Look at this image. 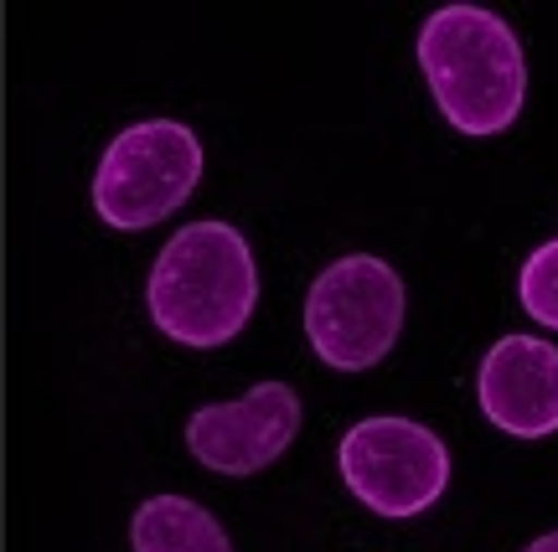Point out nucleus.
Instances as JSON below:
<instances>
[{"label":"nucleus","mask_w":558,"mask_h":552,"mask_svg":"<svg viewBox=\"0 0 558 552\" xmlns=\"http://www.w3.org/2000/svg\"><path fill=\"white\" fill-rule=\"evenodd\" d=\"M145 305L160 335L177 346L213 352L228 346L248 326L259 305V269L239 228L228 222H186L166 248H160Z\"/></svg>","instance_id":"f257e3e1"},{"label":"nucleus","mask_w":558,"mask_h":552,"mask_svg":"<svg viewBox=\"0 0 558 552\" xmlns=\"http://www.w3.org/2000/svg\"><path fill=\"white\" fill-rule=\"evenodd\" d=\"M418 68L460 135H501L527 99V62L512 26L481 5H439L418 32Z\"/></svg>","instance_id":"f03ea898"},{"label":"nucleus","mask_w":558,"mask_h":552,"mask_svg":"<svg viewBox=\"0 0 558 552\" xmlns=\"http://www.w3.org/2000/svg\"><path fill=\"white\" fill-rule=\"evenodd\" d=\"M403 331V279L373 254H347L320 269L305 295V335L326 367L367 372Z\"/></svg>","instance_id":"7ed1b4c3"},{"label":"nucleus","mask_w":558,"mask_h":552,"mask_svg":"<svg viewBox=\"0 0 558 552\" xmlns=\"http://www.w3.org/2000/svg\"><path fill=\"white\" fill-rule=\"evenodd\" d=\"M202 145L177 119L130 124L94 171V212L120 233L156 228L197 192Z\"/></svg>","instance_id":"20e7f679"},{"label":"nucleus","mask_w":558,"mask_h":552,"mask_svg":"<svg viewBox=\"0 0 558 552\" xmlns=\"http://www.w3.org/2000/svg\"><path fill=\"white\" fill-rule=\"evenodd\" d=\"M341 480L367 512L418 516L450 486V454L414 418H362L341 439Z\"/></svg>","instance_id":"39448f33"},{"label":"nucleus","mask_w":558,"mask_h":552,"mask_svg":"<svg viewBox=\"0 0 558 552\" xmlns=\"http://www.w3.org/2000/svg\"><path fill=\"white\" fill-rule=\"evenodd\" d=\"M300 429V397L284 382H259L239 403H213L197 408L186 424V450L197 465L218 475H259L290 450Z\"/></svg>","instance_id":"423d86ee"},{"label":"nucleus","mask_w":558,"mask_h":552,"mask_svg":"<svg viewBox=\"0 0 558 552\" xmlns=\"http://www.w3.org/2000/svg\"><path fill=\"white\" fill-rule=\"evenodd\" d=\"M481 414L501 434L543 439L558 429V346L538 335H501L476 377Z\"/></svg>","instance_id":"0eeeda50"},{"label":"nucleus","mask_w":558,"mask_h":552,"mask_svg":"<svg viewBox=\"0 0 558 552\" xmlns=\"http://www.w3.org/2000/svg\"><path fill=\"white\" fill-rule=\"evenodd\" d=\"M135 552H233L218 516L186 495H150L130 522Z\"/></svg>","instance_id":"6e6552de"},{"label":"nucleus","mask_w":558,"mask_h":552,"mask_svg":"<svg viewBox=\"0 0 558 552\" xmlns=\"http://www.w3.org/2000/svg\"><path fill=\"white\" fill-rule=\"evenodd\" d=\"M522 310L533 320H543L548 331H558V237L543 243L538 254L522 263Z\"/></svg>","instance_id":"1a4fd4ad"},{"label":"nucleus","mask_w":558,"mask_h":552,"mask_svg":"<svg viewBox=\"0 0 558 552\" xmlns=\"http://www.w3.org/2000/svg\"><path fill=\"white\" fill-rule=\"evenodd\" d=\"M527 552H558V532H548V537H538Z\"/></svg>","instance_id":"9d476101"}]
</instances>
